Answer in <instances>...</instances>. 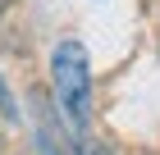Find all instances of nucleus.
<instances>
[{
	"label": "nucleus",
	"mask_w": 160,
	"mask_h": 155,
	"mask_svg": "<svg viewBox=\"0 0 160 155\" xmlns=\"http://www.w3.org/2000/svg\"><path fill=\"white\" fill-rule=\"evenodd\" d=\"M78 155H110L105 146H96V142H78Z\"/></svg>",
	"instance_id": "3"
},
{
	"label": "nucleus",
	"mask_w": 160,
	"mask_h": 155,
	"mask_svg": "<svg viewBox=\"0 0 160 155\" xmlns=\"http://www.w3.org/2000/svg\"><path fill=\"white\" fill-rule=\"evenodd\" d=\"M50 87H55V100L64 109V123L73 132L87 128L92 119V60H87L82 41L64 36L50 50Z\"/></svg>",
	"instance_id": "1"
},
{
	"label": "nucleus",
	"mask_w": 160,
	"mask_h": 155,
	"mask_svg": "<svg viewBox=\"0 0 160 155\" xmlns=\"http://www.w3.org/2000/svg\"><path fill=\"white\" fill-rule=\"evenodd\" d=\"M0 114H5V119H18V105H14V96H9V87H5V78H0Z\"/></svg>",
	"instance_id": "2"
}]
</instances>
